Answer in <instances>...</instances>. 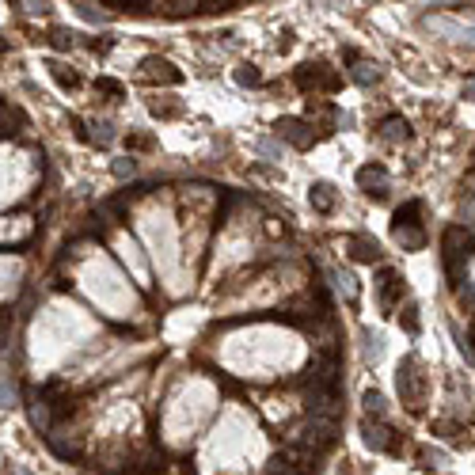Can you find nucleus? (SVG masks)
<instances>
[{
  "label": "nucleus",
  "mask_w": 475,
  "mask_h": 475,
  "mask_svg": "<svg viewBox=\"0 0 475 475\" xmlns=\"http://www.w3.org/2000/svg\"><path fill=\"white\" fill-rule=\"evenodd\" d=\"M361 441H365L373 452H392V457H400L403 445H407V441L395 434L392 426H384L380 418L377 422H373V418H361Z\"/></svg>",
  "instance_id": "423d86ee"
},
{
  "label": "nucleus",
  "mask_w": 475,
  "mask_h": 475,
  "mask_svg": "<svg viewBox=\"0 0 475 475\" xmlns=\"http://www.w3.org/2000/svg\"><path fill=\"white\" fill-rule=\"evenodd\" d=\"M255 149H259V152H262V156H267V160H278V145H274V141H267V137H262Z\"/></svg>",
  "instance_id": "ea45409f"
},
{
  "label": "nucleus",
  "mask_w": 475,
  "mask_h": 475,
  "mask_svg": "<svg viewBox=\"0 0 475 475\" xmlns=\"http://www.w3.org/2000/svg\"><path fill=\"white\" fill-rule=\"evenodd\" d=\"M395 384H400V395L407 403V411H422L426 407V373H422V361H418V353H407V358L400 361V377H395Z\"/></svg>",
  "instance_id": "f03ea898"
},
{
  "label": "nucleus",
  "mask_w": 475,
  "mask_h": 475,
  "mask_svg": "<svg viewBox=\"0 0 475 475\" xmlns=\"http://www.w3.org/2000/svg\"><path fill=\"white\" fill-rule=\"evenodd\" d=\"M76 16L87 19V23H103V19H107V12H99L95 4H76Z\"/></svg>",
  "instance_id": "473e14b6"
},
{
  "label": "nucleus",
  "mask_w": 475,
  "mask_h": 475,
  "mask_svg": "<svg viewBox=\"0 0 475 475\" xmlns=\"http://www.w3.org/2000/svg\"><path fill=\"white\" fill-rule=\"evenodd\" d=\"M377 137L384 141V145H403V141H411V122H407L403 114H388L377 126Z\"/></svg>",
  "instance_id": "2eb2a0df"
},
{
  "label": "nucleus",
  "mask_w": 475,
  "mask_h": 475,
  "mask_svg": "<svg viewBox=\"0 0 475 475\" xmlns=\"http://www.w3.org/2000/svg\"><path fill=\"white\" fill-rule=\"evenodd\" d=\"M293 46V35H289V31H285V35L278 38V50H289Z\"/></svg>",
  "instance_id": "c03bdc74"
},
{
  "label": "nucleus",
  "mask_w": 475,
  "mask_h": 475,
  "mask_svg": "<svg viewBox=\"0 0 475 475\" xmlns=\"http://www.w3.org/2000/svg\"><path fill=\"white\" fill-rule=\"evenodd\" d=\"M110 141H114V126H110V122H99V126H95V145H110Z\"/></svg>",
  "instance_id": "4c0bfd02"
},
{
  "label": "nucleus",
  "mask_w": 475,
  "mask_h": 475,
  "mask_svg": "<svg viewBox=\"0 0 475 475\" xmlns=\"http://www.w3.org/2000/svg\"><path fill=\"white\" fill-rule=\"evenodd\" d=\"M110 171H114V179H129V175L137 171V164L126 156V160H114V168H110Z\"/></svg>",
  "instance_id": "e433bc0d"
},
{
  "label": "nucleus",
  "mask_w": 475,
  "mask_h": 475,
  "mask_svg": "<svg viewBox=\"0 0 475 475\" xmlns=\"http://www.w3.org/2000/svg\"><path fill=\"white\" fill-rule=\"evenodd\" d=\"M156 141H152L149 134H126V149L129 152H137V149H152Z\"/></svg>",
  "instance_id": "72a5a7b5"
},
{
  "label": "nucleus",
  "mask_w": 475,
  "mask_h": 475,
  "mask_svg": "<svg viewBox=\"0 0 475 475\" xmlns=\"http://www.w3.org/2000/svg\"><path fill=\"white\" fill-rule=\"evenodd\" d=\"M164 468H168V452L145 449L134 464H126V475H164Z\"/></svg>",
  "instance_id": "f8f14e48"
},
{
  "label": "nucleus",
  "mask_w": 475,
  "mask_h": 475,
  "mask_svg": "<svg viewBox=\"0 0 475 475\" xmlns=\"http://www.w3.org/2000/svg\"><path fill=\"white\" fill-rule=\"evenodd\" d=\"M426 27L437 31V35H445V38H457V42H475V27L471 23H452V19H434L429 16Z\"/></svg>",
  "instance_id": "a211bd4d"
},
{
  "label": "nucleus",
  "mask_w": 475,
  "mask_h": 475,
  "mask_svg": "<svg viewBox=\"0 0 475 475\" xmlns=\"http://www.w3.org/2000/svg\"><path fill=\"white\" fill-rule=\"evenodd\" d=\"M464 99H468V103H475V80L464 84Z\"/></svg>",
  "instance_id": "37998d69"
},
{
  "label": "nucleus",
  "mask_w": 475,
  "mask_h": 475,
  "mask_svg": "<svg viewBox=\"0 0 475 475\" xmlns=\"http://www.w3.org/2000/svg\"><path fill=\"white\" fill-rule=\"evenodd\" d=\"M422 202H403L400 209H395V217H392V225H422Z\"/></svg>",
  "instance_id": "5701e85b"
},
{
  "label": "nucleus",
  "mask_w": 475,
  "mask_h": 475,
  "mask_svg": "<svg viewBox=\"0 0 475 475\" xmlns=\"http://www.w3.org/2000/svg\"><path fill=\"white\" fill-rule=\"evenodd\" d=\"M50 76L65 87V92H76V87H80V76H76L73 69H65L61 61H50Z\"/></svg>",
  "instance_id": "4be33fe9"
},
{
  "label": "nucleus",
  "mask_w": 475,
  "mask_h": 475,
  "mask_svg": "<svg viewBox=\"0 0 475 475\" xmlns=\"http://www.w3.org/2000/svg\"><path fill=\"white\" fill-rule=\"evenodd\" d=\"M346 65H350V80H353V84L369 87V84L380 80V65L369 61V58H361L358 50H346Z\"/></svg>",
  "instance_id": "9b49d317"
},
{
  "label": "nucleus",
  "mask_w": 475,
  "mask_h": 475,
  "mask_svg": "<svg viewBox=\"0 0 475 475\" xmlns=\"http://www.w3.org/2000/svg\"><path fill=\"white\" fill-rule=\"evenodd\" d=\"M141 76L152 84H183V69H175L168 58H156V53L141 61Z\"/></svg>",
  "instance_id": "9d476101"
},
{
  "label": "nucleus",
  "mask_w": 475,
  "mask_h": 475,
  "mask_svg": "<svg viewBox=\"0 0 475 475\" xmlns=\"http://www.w3.org/2000/svg\"><path fill=\"white\" fill-rule=\"evenodd\" d=\"M308 202H312L316 213H335V206H338V191L331 183H312V191H308Z\"/></svg>",
  "instance_id": "6ab92c4d"
},
{
  "label": "nucleus",
  "mask_w": 475,
  "mask_h": 475,
  "mask_svg": "<svg viewBox=\"0 0 475 475\" xmlns=\"http://www.w3.org/2000/svg\"><path fill=\"white\" fill-rule=\"evenodd\" d=\"M377 297H380V312L384 316H392L395 308H400V301H403V278L392 267H380V274H377Z\"/></svg>",
  "instance_id": "6e6552de"
},
{
  "label": "nucleus",
  "mask_w": 475,
  "mask_h": 475,
  "mask_svg": "<svg viewBox=\"0 0 475 475\" xmlns=\"http://www.w3.org/2000/svg\"><path fill=\"white\" fill-rule=\"evenodd\" d=\"M392 240H395L403 251H422V247H426L422 225H392Z\"/></svg>",
  "instance_id": "aec40b11"
},
{
  "label": "nucleus",
  "mask_w": 475,
  "mask_h": 475,
  "mask_svg": "<svg viewBox=\"0 0 475 475\" xmlns=\"http://www.w3.org/2000/svg\"><path fill=\"white\" fill-rule=\"evenodd\" d=\"M262 475H304V471H297L293 464H289V460H285L282 452H278V457H270V460H267V468H262Z\"/></svg>",
  "instance_id": "393cba45"
},
{
  "label": "nucleus",
  "mask_w": 475,
  "mask_h": 475,
  "mask_svg": "<svg viewBox=\"0 0 475 475\" xmlns=\"http://www.w3.org/2000/svg\"><path fill=\"white\" fill-rule=\"evenodd\" d=\"M297 384H304V388H338V350L312 353V361L304 365Z\"/></svg>",
  "instance_id": "7ed1b4c3"
},
{
  "label": "nucleus",
  "mask_w": 475,
  "mask_h": 475,
  "mask_svg": "<svg viewBox=\"0 0 475 475\" xmlns=\"http://www.w3.org/2000/svg\"><path fill=\"white\" fill-rule=\"evenodd\" d=\"M27 415H31V426H35L38 434L50 437V429H53V403L46 400V395H35L31 407H27Z\"/></svg>",
  "instance_id": "f3484780"
},
{
  "label": "nucleus",
  "mask_w": 475,
  "mask_h": 475,
  "mask_svg": "<svg viewBox=\"0 0 475 475\" xmlns=\"http://www.w3.org/2000/svg\"><path fill=\"white\" fill-rule=\"evenodd\" d=\"M308 118H316V122H319V137H327V134H335L338 110H335V103H327V99H308Z\"/></svg>",
  "instance_id": "dca6fc26"
},
{
  "label": "nucleus",
  "mask_w": 475,
  "mask_h": 475,
  "mask_svg": "<svg viewBox=\"0 0 475 475\" xmlns=\"http://www.w3.org/2000/svg\"><path fill=\"white\" fill-rule=\"evenodd\" d=\"M335 282H338V289L346 293V301H350V304L358 301V285H353V278H350V274H335Z\"/></svg>",
  "instance_id": "c9c22d12"
},
{
  "label": "nucleus",
  "mask_w": 475,
  "mask_h": 475,
  "mask_svg": "<svg viewBox=\"0 0 475 475\" xmlns=\"http://www.w3.org/2000/svg\"><path fill=\"white\" fill-rule=\"evenodd\" d=\"M312 122H304V118H293V114H285V118H278V122H274V134H278L282 141H289L293 149H312L316 141H319V134H312Z\"/></svg>",
  "instance_id": "0eeeda50"
},
{
  "label": "nucleus",
  "mask_w": 475,
  "mask_h": 475,
  "mask_svg": "<svg viewBox=\"0 0 475 475\" xmlns=\"http://www.w3.org/2000/svg\"><path fill=\"white\" fill-rule=\"evenodd\" d=\"M346 251H350V259L353 262H380V244L373 236H365V232H353V236L346 240Z\"/></svg>",
  "instance_id": "ddd939ff"
},
{
  "label": "nucleus",
  "mask_w": 475,
  "mask_h": 475,
  "mask_svg": "<svg viewBox=\"0 0 475 475\" xmlns=\"http://www.w3.org/2000/svg\"><path fill=\"white\" fill-rule=\"evenodd\" d=\"M468 247H471V236L464 232L460 225H449L445 236H441V259H445V270L452 282H460V262L468 259Z\"/></svg>",
  "instance_id": "39448f33"
},
{
  "label": "nucleus",
  "mask_w": 475,
  "mask_h": 475,
  "mask_svg": "<svg viewBox=\"0 0 475 475\" xmlns=\"http://www.w3.org/2000/svg\"><path fill=\"white\" fill-rule=\"evenodd\" d=\"M338 395L335 388H308V415H324V418H338Z\"/></svg>",
  "instance_id": "4468645a"
},
{
  "label": "nucleus",
  "mask_w": 475,
  "mask_h": 475,
  "mask_svg": "<svg viewBox=\"0 0 475 475\" xmlns=\"http://www.w3.org/2000/svg\"><path fill=\"white\" fill-rule=\"evenodd\" d=\"M434 434L445 437V441H464V426L452 422V418H437V422H434Z\"/></svg>",
  "instance_id": "b1692460"
},
{
  "label": "nucleus",
  "mask_w": 475,
  "mask_h": 475,
  "mask_svg": "<svg viewBox=\"0 0 475 475\" xmlns=\"http://www.w3.org/2000/svg\"><path fill=\"white\" fill-rule=\"evenodd\" d=\"M110 46H114V38L103 35V38H95V42H92V53H110Z\"/></svg>",
  "instance_id": "a19ab883"
},
{
  "label": "nucleus",
  "mask_w": 475,
  "mask_h": 475,
  "mask_svg": "<svg viewBox=\"0 0 475 475\" xmlns=\"http://www.w3.org/2000/svg\"><path fill=\"white\" fill-rule=\"evenodd\" d=\"M358 186H361L365 198H373V202H384L388 191H392V179L380 164H365V168H358Z\"/></svg>",
  "instance_id": "1a4fd4ad"
},
{
  "label": "nucleus",
  "mask_w": 475,
  "mask_h": 475,
  "mask_svg": "<svg viewBox=\"0 0 475 475\" xmlns=\"http://www.w3.org/2000/svg\"><path fill=\"white\" fill-rule=\"evenodd\" d=\"M282 232H285V225H282V220H278V217H267V236H274V240H278Z\"/></svg>",
  "instance_id": "79ce46f5"
},
{
  "label": "nucleus",
  "mask_w": 475,
  "mask_h": 475,
  "mask_svg": "<svg viewBox=\"0 0 475 475\" xmlns=\"http://www.w3.org/2000/svg\"><path fill=\"white\" fill-rule=\"evenodd\" d=\"M217 377V384H220V392H228V395H240L244 388H240V380H232V377H225V373H213Z\"/></svg>",
  "instance_id": "58836bf2"
},
{
  "label": "nucleus",
  "mask_w": 475,
  "mask_h": 475,
  "mask_svg": "<svg viewBox=\"0 0 475 475\" xmlns=\"http://www.w3.org/2000/svg\"><path fill=\"white\" fill-rule=\"evenodd\" d=\"M50 46H53V50H69V46H73V31H61V27L50 31Z\"/></svg>",
  "instance_id": "f704fd0d"
},
{
  "label": "nucleus",
  "mask_w": 475,
  "mask_h": 475,
  "mask_svg": "<svg viewBox=\"0 0 475 475\" xmlns=\"http://www.w3.org/2000/svg\"><path fill=\"white\" fill-rule=\"evenodd\" d=\"M95 92H103V95H110V99H122L126 87L118 84V80H110V76H99V80H95Z\"/></svg>",
  "instance_id": "c756f323"
},
{
  "label": "nucleus",
  "mask_w": 475,
  "mask_h": 475,
  "mask_svg": "<svg viewBox=\"0 0 475 475\" xmlns=\"http://www.w3.org/2000/svg\"><path fill=\"white\" fill-rule=\"evenodd\" d=\"M418 464H422V468H441V464H445V452H437V449H418Z\"/></svg>",
  "instance_id": "2f4dec72"
},
{
  "label": "nucleus",
  "mask_w": 475,
  "mask_h": 475,
  "mask_svg": "<svg viewBox=\"0 0 475 475\" xmlns=\"http://www.w3.org/2000/svg\"><path fill=\"white\" fill-rule=\"evenodd\" d=\"M236 84H240V87H259V84H262L259 65H240V69H236Z\"/></svg>",
  "instance_id": "a878e982"
},
{
  "label": "nucleus",
  "mask_w": 475,
  "mask_h": 475,
  "mask_svg": "<svg viewBox=\"0 0 475 475\" xmlns=\"http://www.w3.org/2000/svg\"><path fill=\"white\" fill-rule=\"evenodd\" d=\"M365 361H380V353H384V338L377 335V331H365Z\"/></svg>",
  "instance_id": "cd10ccee"
},
{
  "label": "nucleus",
  "mask_w": 475,
  "mask_h": 475,
  "mask_svg": "<svg viewBox=\"0 0 475 475\" xmlns=\"http://www.w3.org/2000/svg\"><path fill=\"white\" fill-rule=\"evenodd\" d=\"M361 403H365V411H369V415H377V418L384 415V407H388V403H384V395H380L377 388H369L365 395H361Z\"/></svg>",
  "instance_id": "c85d7f7f"
},
{
  "label": "nucleus",
  "mask_w": 475,
  "mask_h": 475,
  "mask_svg": "<svg viewBox=\"0 0 475 475\" xmlns=\"http://www.w3.org/2000/svg\"><path fill=\"white\" fill-rule=\"evenodd\" d=\"M338 441V422L335 418H324V415H308L304 422H297L289 429V441L285 445H297L312 457H324V452Z\"/></svg>",
  "instance_id": "f257e3e1"
},
{
  "label": "nucleus",
  "mask_w": 475,
  "mask_h": 475,
  "mask_svg": "<svg viewBox=\"0 0 475 475\" xmlns=\"http://www.w3.org/2000/svg\"><path fill=\"white\" fill-rule=\"evenodd\" d=\"M400 324L407 327V335H418V304H415V301H407L403 316H400Z\"/></svg>",
  "instance_id": "7c9ffc66"
},
{
  "label": "nucleus",
  "mask_w": 475,
  "mask_h": 475,
  "mask_svg": "<svg viewBox=\"0 0 475 475\" xmlns=\"http://www.w3.org/2000/svg\"><path fill=\"white\" fill-rule=\"evenodd\" d=\"M149 110H152L156 118H164V122H168V118H179V114H183V103H179V99H175V103H160V99H152Z\"/></svg>",
  "instance_id": "bb28decb"
},
{
  "label": "nucleus",
  "mask_w": 475,
  "mask_h": 475,
  "mask_svg": "<svg viewBox=\"0 0 475 475\" xmlns=\"http://www.w3.org/2000/svg\"><path fill=\"white\" fill-rule=\"evenodd\" d=\"M19 129H23V110L16 103H4L0 107V134L4 137H19Z\"/></svg>",
  "instance_id": "412c9836"
},
{
  "label": "nucleus",
  "mask_w": 475,
  "mask_h": 475,
  "mask_svg": "<svg viewBox=\"0 0 475 475\" xmlns=\"http://www.w3.org/2000/svg\"><path fill=\"white\" fill-rule=\"evenodd\" d=\"M293 80H297V87H301L304 95H316V92H338V73L335 69H327L324 61H308V65H301V69L293 73Z\"/></svg>",
  "instance_id": "20e7f679"
}]
</instances>
